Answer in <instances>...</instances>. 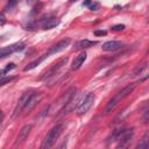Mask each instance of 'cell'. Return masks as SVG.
<instances>
[{"instance_id":"cell-21","label":"cell","mask_w":149,"mask_h":149,"mask_svg":"<svg viewBox=\"0 0 149 149\" xmlns=\"http://www.w3.org/2000/svg\"><path fill=\"white\" fill-rule=\"evenodd\" d=\"M149 148V146H148V142H147V139L144 137L143 139V142L140 144V146H137L135 149H148Z\"/></svg>"},{"instance_id":"cell-13","label":"cell","mask_w":149,"mask_h":149,"mask_svg":"<svg viewBox=\"0 0 149 149\" xmlns=\"http://www.w3.org/2000/svg\"><path fill=\"white\" fill-rule=\"evenodd\" d=\"M121 100H122V99H121L118 94H115V95H114V97H113V98L107 102V105H106V107H105V111H104V112H105V114L111 113V112H112V111H113V109L119 105V102H120Z\"/></svg>"},{"instance_id":"cell-5","label":"cell","mask_w":149,"mask_h":149,"mask_svg":"<svg viewBox=\"0 0 149 149\" xmlns=\"http://www.w3.org/2000/svg\"><path fill=\"white\" fill-rule=\"evenodd\" d=\"M133 129H128V130H122L118 137V141H119V144L116 147V149H127L130 141H132V137H133Z\"/></svg>"},{"instance_id":"cell-7","label":"cell","mask_w":149,"mask_h":149,"mask_svg":"<svg viewBox=\"0 0 149 149\" xmlns=\"http://www.w3.org/2000/svg\"><path fill=\"white\" fill-rule=\"evenodd\" d=\"M24 48V44L23 43H14V44H10V45H7V47H3V48H0V57H6L13 52H16V51H20Z\"/></svg>"},{"instance_id":"cell-4","label":"cell","mask_w":149,"mask_h":149,"mask_svg":"<svg viewBox=\"0 0 149 149\" xmlns=\"http://www.w3.org/2000/svg\"><path fill=\"white\" fill-rule=\"evenodd\" d=\"M93 102H94V94H93V93L86 94V95L83 98V100H81V102L79 104V106L77 107V109H76L77 114H78V115L85 114V113L92 107Z\"/></svg>"},{"instance_id":"cell-10","label":"cell","mask_w":149,"mask_h":149,"mask_svg":"<svg viewBox=\"0 0 149 149\" xmlns=\"http://www.w3.org/2000/svg\"><path fill=\"white\" fill-rule=\"evenodd\" d=\"M41 99H42V94H41V93H33V94L30 95V98H29V100H28L26 107H24V112L29 113V112L41 101Z\"/></svg>"},{"instance_id":"cell-17","label":"cell","mask_w":149,"mask_h":149,"mask_svg":"<svg viewBox=\"0 0 149 149\" xmlns=\"http://www.w3.org/2000/svg\"><path fill=\"white\" fill-rule=\"evenodd\" d=\"M58 23H59V20H58V19L51 17V19L45 20V21L42 23V27H43V29H52V28H55L56 26H58Z\"/></svg>"},{"instance_id":"cell-29","label":"cell","mask_w":149,"mask_h":149,"mask_svg":"<svg viewBox=\"0 0 149 149\" xmlns=\"http://www.w3.org/2000/svg\"><path fill=\"white\" fill-rule=\"evenodd\" d=\"M2 119H3V113H2V111L0 109V122L2 121Z\"/></svg>"},{"instance_id":"cell-18","label":"cell","mask_w":149,"mask_h":149,"mask_svg":"<svg viewBox=\"0 0 149 149\" xmlns=\"http://www.w3.org/2000/svg\"><path fill=\"white\" fill-rule=\"evenodd\" d=\"M45 57H48L47 55H44V56H42V57H40L38 59H35L34 62H31V63H29L27 66H24V69H23V71H30V70H33V69H35L37 65H40L41 64V62L45 58Z\"/></svg>"},{"instance_id":"cell-23","label":"cell","mask_w":149,"mask_h":149,"mask_svg":"<svg viewBox=\"0 0 149 149\" xmlns=\"http://www.w3.org/2000/svg\"><path fill=\"white\" fill-rule=\"evenodd\" d=\"M111 29H112V30H114V31L123 30V29H125V24H116V26H113Z\"/></svg>"},{"instance_id":"cell-9","label":"cell","mask_w":149,"mask_h":149,"mask_svg":"<svg viewBox=\"0 0 149 149\" xmlns=\"http://www.w3.org/2000/svg\"><path fill=\"white\" fill-rule=\"evenodd\" d=\"M69 44H70V38H64V40H61L59 42H57L56 44H54L50 49H49V51H48V54H47V56L48 55H54V54H57V52H61V51H63L66 47H69Z\"/></svg>"},{"instance_id":"cell-12","label":"cell","mask_w":149,"mask_h":149,"mask_svg":"<svg viewBox=\"0 0 149 149\" xmlns=\"http://www.w3.org/2000/svg\"><path fill=\"white\" fill-rule=\"evenodd\" d=\"M31 128H33V125H24V126L21 128V130L19 132V135H17V137H16V144L22 143V142L28 137V135H29Z\"/></svg>"},{"instance_id":"cell-19","label":"cell","mask_w":149,"mask_h":149,"mask_svg":"<svg viewBox=\"0 0 149 149\" xmlns=\"http://www.w3.org/2000/svg\"><path fill=\"white\" fill-rule=\"evenodd\" d=\"M83 5H84V6H87L88 9H91V10H98L99 7H100V3H99V2H88V1H86V2H84Z\"/></svg>"},{"instance_id":"cell-20","label":"cell","mask_w":149,"mask_h":149,"mask_svg":"<svg viewBox=\"0 0 149 149\" xmlns=\"http://www.w3.org/2000/svg\"><path fill=\"white\" fill-rule=\"evenodd\" d=\"M144 69H147V62H144V63L140 64V65L134 70V74H139V73H141Z\"/></svg>"},{"instance_id":"cell-28","label":"cell","mask_w":149,"mask_h":149,"mask_svg":"<svg viewBox=\"0 0 149 149\" xmlns=\"http://www.w3.org/2000/svg\"><path fill=\"white\" fill-rule=\"evenodd\" d=\"M3 76H5V71L3 70H0V79H2Z\"/></svg>"},{"instance_id":"cell-11","label":"cell","mask_w":149,"mask_h":149,"mask_svg":"<svg viewBox=\"0 0 149 149\" xmlns=\"http://www.w3.org/2000/svg\"><path fill=\"white\" fill-rule=\"evenodd\" d=\"M122 47H123V43L120 42V41H108V42H105L102 44L101 49L104 51H115V50H119Z\"/></svg>"},{"instance_id":"cell-15","label":"cell","mask_w":149,"mask_h":149,"mask_svg":"<svg viewBox=\"0 0 149 149\" xmlns=\"http://www.w3.org/2000/svg\"><path fill=\"white\" fill-rule=\"evenodd\" d=\"M135 86H136V84L135 83H133V84H129V85H127V86H125L121 91H119L116 94L121 98V99H123V98H126L127 95H129L133 91H134V88H135Z\"/></svg>"},{"instance_id":"cell-14","label":"cell","mask_w":149,"mask_h":149,"mask_svg":"<svg viewBox=\"0 0 149 149\" xmlns=\"http://www.w3.org/2000/svg\"><path fill=\"white\" fill-rule=\"evenodd\" d=\"M85 59H86V54H85V52H80V54L73 59L72 65H71V69H72V70H78V69L84 64Z\"/></svg>"},{"instance_id":"cell-26","label":"cell","mask_w":149,"mask_h":149,"mask_svg":"<svg viewBox=\"0 0 149 149\" xmlns=\"http://www.w3.org/2000/svg\"><path fill=\"white\" fill-rule=\"evenodd\" d=\"M5 22H6V17H5V15H3V14H1V13H0V26L5 24Z\"/></svg>"},{"instance_id":"cell-16","label":"cell","mask_w":149,"mask_h":149,"mask_svg":"<svg viewBox=\"0 0 149 149\" xmlns=\"http://www.w3.org/2000/svg\"><path fill=\"white\" fill-rule=\"evenodd\" d=\"M97 44L95 41H90V40H80L78 42L74 43V49H86V48H90L92 45Z\"/></svg>"},{"instance_id":"cell-25","label":"cell","mask_w":149,"mask_h":149,"mask_svg":"<svg viewBox=\"0 0 149 149\" xmlns=\"http://www.w3.org/2000/svg\"><path fill=\"white\" fill-rule=\"evenodd\" d=\"M66 144H68V141L65 140V141H63V142H62V143H61L56 149H65V148H66Z\"/></svg>"},{"instance_id":"cell-8","label":"cell","mask_w":149,"mask_h":149,"mask_svg":"<svg viewBox=\"0 0 149 149\" xmlns=\"http://www.w3.org/2000/svg\"><path fill=\"white\" fill-rule=\"evenodd\" d=\"M66 63H68V58H62V59H59L57 63H55V64H54V65H52V66H51V68H50V69H49L42 77H41V79L51 77L52 74H56V73H57V72H58V71H59Z\"/></svg>"},{"instance_id":"cell-22","label":"cell","mask_w":149,"mask_h":149,"mask_svg":"<svg viewBox=\"0 0 149 149\" xmlns=\"http://www.w3.org/2000/svg\"><path fill=\"white\" fill-rule=\"evenodd\" d=\"M12 79H13V77H3L2 79H0V86H3L6 83L10 81Z\"/></svg>"},{"instance_id":"cell-3","label":"cell","mask_w":149,"mask_h":149,"mask_svg":"<svg viewBox=\"0 0 149 149\" xmlns=\"http://www.w3.org/2000/svg\"><path fill=\"white\" fill-rule=\"evenodd\" d=\"M31 94H33L31 92H24L21 95V98L19 99V101H17L15 108H14V112H13V115H12V119L13 120L17 119L20 116V114L24 111V107H26V105H27V102H28V100H29V98H30Z\"/></svg>"},{"instance_id":"cell-2","label":"cell","mask_w":149,"mask_h":149,"mask_svg":"<svg viewBox=\"0 0 149 149\" xmlns=\"http://www.w3.org/2000/svg\"><path fill=\"white\" fill-rule=\"evenodd\" d=\"M74 93V88H70L69 91H66L63 95H61L50 107H49V114H56L58 113L59 111L64 109V107L66 106V104L69 102L70 98L73 95Z\"/></svg>"},{"instance_id":"cell-24","label":"cell","mask_w":149,"mask_h":149,"mask_svg":"<svg viewBox=\"0 0 149 149\" xmlns=\"http://www.w3.org/2000/svg\"><path fill=\"white\" fill-rule=\"evenodd\" d=\"M14 68H15V64H14V63H10V64H8V65L6 66V69H5L3 71H5V73H6V72H8V71H10V70H13Z\"/></svg>"},{"instance_id":"cell-1","label":"cell","mask_w":149,"mask_h":149,"mask_svg":"<svg viewBox=\"0 0 149 149\" xmlns=\"http://www.w3.org/2000/svg\"><path fill=\"white\" fill-rule=\"evenodd\" d=\"M62 129H63V125H56L55 127H52L49 130V133L45 135V137L43 139L40 149H50L52 144L56 142V140L58 139V136L61 135Z\"/></svg>"},{"instance_id":"cell-6","label":"cell","mask_w":149,"mask_h":149,"mask_svg":"<svg viewBox=\"0 0 149 149\" xmlns=\"http://www.w3.org/2000/svg\"><path fill=\"white\" fill-rule=\"evenodd\" d=\"M83 98H84V97H83L81 93H76V94H73V95L70 98V100H69V102L66 104V106L64 107V113L68 114V113L73 112L74 108L77 109V107H78L79 104L81 102Z\"/></svg>"},{"instance_id":"cell-27","label":"cell","mask_w":149,"mask_h":149,"mask_svg":"<svg viewBox=\"0 0 149 149\" xmlns=\"http://www.w3.org/2000/svg\"><path fill=\"white\" fill-rule=\"evenodd\" d=\"M94 34L98 36H104V35H106V31L105 30H97V31H94Z\"/></svg>"}]
</instances>
